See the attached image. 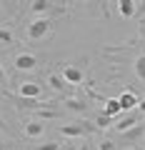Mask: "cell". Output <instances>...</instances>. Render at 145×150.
<instances>
[{"mask_svg": "<svg viewBox=\"0 0 145 150\" xmlns=\"http://www.w3.org/2000/svg\"><path fill=\"white\" fill-rule=\"evenodd\" d=\"M135 75L145 83V55H138V60H135Z\"/></svg>", "mask_w": 145, "mask_h": 150, "instance_id": "5bb4252c", "label": "cell"}, {"mask_svg": "<svg viewBox=\"0 0 145 150\" xmlns=\"http://www.w3.org/2000/svg\"><path fill=\"white\" fill-rule=\"evenodd\" d=\"M95 128H98V130L113 128V118H110V115H105V112H100V115H98V120H95Z\"/></svg>", "mask_w": 145, "mask_h": 150, "instance_id": "4fadbf2b", "label": "cell"}, {"mask_svg": "<svg viewBox=\"0 0 145 150\" xmlns=\"http://www.w3.org/2000/svg\"><path fill=\"white\" fill-rule=\"evenodd\" d=\"M0 40L10 45V43H13V33H10V30H0Z\"/></svg>", "mask_w": 145, "mask_h": 150, "instance_id": "ac0fdd59", "label": "cell"}, {"mask_svg": "<svg viewBox=\"0 0 145 150\" xmlns=\"http://www.w3.org/2000/svg\"><path fill=\"white\" fill-rule=\"evenodd\" d=\"M0 128H5V120H3V118H0Z\"/></svg>", "mask_w": 145, "mask_h": 150, "instance_id": "603a6c76", "label": "cell"}, {"mask_svg": "<svg viewBox=\"0 0 145 150\" xmlns=\"http://www.w3.org/2000/svg\"><path fill=\"white\" fill-rule=\"evenodd\" d=\"M100 150H115V145L110 143V140H103V143H100Z\"/></svg>", "mask_w": 145, "mask_h": 150, "instance_id": "d6986e66", "label": "cell"}, {"mask_svg": "<svg viewBox=\"0 0 145 150\" xmlns=\"http://www.w3.org/2000/svg\"><path fill=\"white\" fill-rule=\"evenodd\" d=\"M118 100H120V108H123V110H133V108L135 105H138V98H135L133 95V93H130V90H125V93H120V98H118Z\"/></svg>", "mask_w": 145, "mask_h": 150, "instance_id": "ba28073f", "label": "cell"}, {"mask_svg": "<svg viewBox=\"0 0 145 150\" xmlns=\"http://www.w3.org/2000/svg\"><path fill=\"white\" fill-rule=\"evenodd\" d=\"M13 100H15L20 108H50V105H53V103H40V100H35V98L30 100V98H20V95L13 98Z\"/></svg>", "mask_w": 145, "mask_h": 150, "instance_id": "9c48e42d", "label": "cell"}, {"mask_svg": "<svg viewBox=\"0 0 145 150\" xmlns=\"http://www.w3.org/2000/svg\"><path fill=\"white\" fill-rule=\"evenodd\" d=\"M48 30H50V23L40 18V20H35V23L28 25V38H30V40H40V38L48 35Z\"/></svg>", "mask_w": 145, "mask_h": 150, "instance_id": "7a4b0ae2", "label": "cell"}, {"mask_svg": "<svg viewBox=\"0 0 145 150\" xmlns=\"http://www.w3.org/2000/svg\"><path fill=\"white\" fill-rule=\"evenodd\" d=\"M15 68L30 73V70L38 68V58H35V55H30V53H20V55H15Z\"/></svg>", "mask_w": 145, "mask_h": 150, "instance_id": "277c9868", "label": "cell"}, {"mask_svg": "<svg viewBox=\"0 0 145 150\" xmlns=\"http://www.w3.org/2000/svg\"><path fill=\"white\" fill-rule=\"evenodd\" d=\"M138 112H140V115H145V98L138 103Z\"/></svg>", "mask_w": 145, "mask_h": 150, "instance_id": "ffe728a7", "label": "cell"}, {"mask_svg": "<svg viewBox=\"0 0 145 150\" xmlns=\"http://www.w3.org/2000/svg\"><path fill=\"white\" fill-rule=\"evenodd\" d=\"M38 150H60L58 143H43V145H35Z\"/></svg>", "mask_w": 145, "mask_h": 150, "instance_id": "e0dca14e", "label": "cell"}, {"mask_svg": "<svg viewBox=\"0 0 145 150\" xmlns=\"http://www.w3.org/2000/svg\"><path fill=\"white\" fill-rule=\"evenodd\" d=\"M93 130H98V128L95 125H88V123L60 125V135H65V138H80V135H88V133H93Z\"/></svg>", "mask_w": 145, "mask_h": 150, "instance_id": "6da1fadb", "label": "cell"}, {"mask_svg": "<svg viewBox=\"0 0 145 150\" xmlns=\"http://www.w3.org/2000/svg\"><path fill=\"white\" fill-rule=\"evenodd\" d=\"M138 3H133V0H118V13L123 18H135L138 15Z\"/></svg>", "mask_w": 145, "mask_h": 150, "instance_id": "52a82bcc", "label": "cell"}, {"mask_svg": "<svg viewBox=\"0 0 145 150\" xmlns=\"http://www.w3.org/2000/svg\"><path fill=\"white\" fill-rule=\"evenodd\" d=\"M120 110H123V108H120V100H118V98H110V100H105V108H103V112H105V115L115 118Z\"/></svg>", "mask_w": 145, "mask_h": 150, "instance_id": "30bf717a", "label": "cell"}, {"mask_svg": "<svg viewBox=\"0 0 145 150\" xmlns=\"http://www.w3.org/2000/svg\"><path fill=\"white\" fill-rule=\"evenodd\" d=\"M45 125L40 123V120H30V123L25 125V135H30V138H38V135H43Z\"/></svg>", "mask_w": 145, "mask_h": 150, "instance_id": "8fae6325", "label": "cell"}, {"mask_svg": "<svg viewBox=\"0 0 145 150\" xmlns=\"http://www.w3.org/2000/svg\"><path fill=\"white\" fill-rule=\"evenodd\" d=\"M20 98H40V85L38 83H33V80H28V83H20Z\"/></svg>", "mask_w": 145, "mask_h": 150, "instance_id": "8992f818", "label": "cell"}, {"mask_svg": "<svg viewBox=\"0 0 145 150\" xmlns=\"http://www.w3.org/2000/svg\"><path fill=\"white\" fill-rule=\"evenodd\" d=\"M8 80V75H5V70H3V65H0V83H5Z\"/></svg>", "mask_w": 145, "mask_h": 150, "instance_id": "44dd1931", "label": "cell"}, {"mask_svg": "<svg viewBox=\"0 0 145 150\" xmlns=\"http://www.w3.org/2000/svg\"><path fill=\"white\" fill-rule=\"evenodd\" d=\"M48 80H50V85H53V88H55V90H58V88H65V85H63V83H65V80H63V78H58V75H50Z\"/></svg>", "mask_w": 145, "mask_h": 150, "instance_id": "2e32d148", "label": "cell"}, {"mask_svg": "<svg viewBox=\"0 0 145 150\" xmlns=\"http://www.w3.org/2000/svg\"><path fill=\"white\" fill-rule=\"evenodd\" d=\"M50 5H53L50 0H35V3H33V5H30V10L35 13V15H38V13H45V10H48Z\"/></svg>", "mask_w": 145, "mask_h": 150, "instance_id": "9a60e30c", "label": "cell"}, {"mask_svg": "<svg viewBox=\"0 0 145 150\" xmlns=\"http://www.w3.org/2000/svg\"><path fill=\"white\" fill-rule=\"evenodd\" d=\"M138 123H140V112H130V115H125V118H118L113 128L118 130V133H128V130H133Z\"/></svg>", "mask_w": 145, "mask_h": 150, "instance_id": "3957f363", "label": "cell"}, {"mask_svg": "<svg viewBox=\"0 0 145 150\" xmlns=\"http://www.w3.org/2000/svg\"><path fill=\"white\" fill-rule=\"evenodd\" d=\"M65 108H68V110H73V112H85V103L83 100H75V98H70V100H65Z\"/></svg>", "mask_w": 145, "mask_h": 150, "instance_id": "7c38bea8", "label": "cell"}, {"mask_svg": "<svg viewBox=\"0 0 145 150\" xmlns=\"http://www.w3.org/2000/svg\"><path fill=\"white\" fill-rule=\"evenodd\" d=\"M145 13V3H140V8H138V15H143Z\"/></svg>", "mask_w": 145, "mask_h": 150, "instance_id": "7402d4cb", "label": "cell"}, {"mask_svg": "<svg viewBox=\"0 0 145 150\" xmlns=\"http://www.w3.org/2000/svg\"><path fill=\"white\" fill-rule=\"evenodd\" d=\"M80 150H88V145H80Z\"/></svg>", "mask_w": 145, "mask_h": 150, "instance_id": "cb8c5ba5", "label": "cell"}, {"mask_svg": "<svg viewBox=\"0 0 145 150\" xmlns=\"http://www.w3.org/2000/svg\"><path fill=\"white\" fill-rule=\"evenodd\" d=\"M63 80L70 83V85H80L83 83V70L75 68V65H65L63 68Z\"/></svg>", "mask_w": 145, "mask_h": 150, "instance_id": "5b68a950", "label": "cell"}]
</instances>
